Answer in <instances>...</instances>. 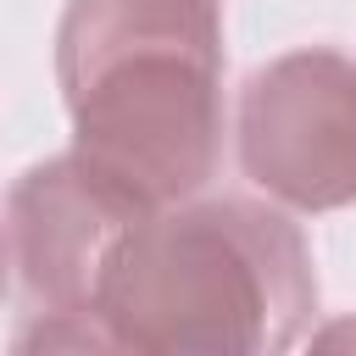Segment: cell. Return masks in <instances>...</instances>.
<instances>
[{
    "label": "cell",
    "instance_id": "5",
    "mask_svg": "<svg viewBox=\"0 0 356 356\" xmlns=\"http://www.w3.org/2000/svg\"><path fill=\"white\" fill-rule=\"evenodd\" d=\"M0 284H6V228H0Z\"/></svg>",
    "mask_w": 356,
    "mask_h": 356
},
{
    "label": "cell",
    "instance_id": "4",
    "mask_svg": "<svg viewBox=\"0 0 356 356\" xmlns=\"http://www.w3.org/2000/svg\"><path fill=\"white\" fill-rule=\"evenodd\" d=\"M139 217L145 206L72 150L28 167L6 200V261L17 267L33 317L50 312L95 317L100 267L122 239V228Z\"/></svg>",
    "mask_w": 356,
    "mask_h": 356
},
{
    "label": "cell",
    "instance_id": "3",
    "mask_svg": "<svg viewBox=\"0 0 356 356\" xmlns=\"http://www.w3.org/2000/svg\"><path fill=\"white\" fill-rule=\"evenodd\" d=\"M239 167L295 211L356 206V61L289 50L239 95Z\"/></svg>",
    "mask_w": 356,
    "mask_h": 356
},
{
    "label": "cell",
    "instance_id": "1",
    "mask_svg": "<svg viewBox=\"0 0 356 356\" xmlns=\"http://www.w3.org/2000/svg\"><path fill=\"white\" fill-rule=\"evenodd\" d=\"M72 156L145 211L200 195L222 161L217 0H72L56 28Z\"/></svg>",
    "mask_w": 356,
    "mask_h": 356
},
{
    "label": "cell",
    "instance_id": "2",
    "mask_svg": "<svg viewBox=\"0 0 356 356\" xmlns=\"http://www.w3.org/2000/svg\"><path fill=\"white\" fill-rule=\"evenodd\" d=\"M317 278L300 228L256 200H178L145 211L111 245L95 317L111 350L261 356L300 339Z\"/></svg>",
    "mask_w": 356,
    "mask_h": 356
}]
</instances>
